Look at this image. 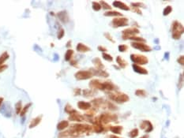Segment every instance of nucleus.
Wrapping results in <instances>:
<instances>
[{
	"mask_svg": "<svg viewBox=\"0 0 184 138\" xmlns=\"http://www.w3.org/2000/svg\"><path fill=\"white\" fill-rule=\"evenodd\" d=\"M89 87L96 89L104 90V91H115L117 89V86L114 85L111 81H101L99 80H93L89 82Z\"/></svg>",
	"mask_w": 184,
	"mask_h": 138,
	"instance_id": "obj_1",
	"label": "nucleus"
},
{
	"mask_svg": "<svg viewBox=\"0 0 184 138\" xmlns=\"http://www.w3.org/2000/svg\"><path fill=\"white\" fill-rule=\"evenodd\" d=\"M109 98L111 100L115 101L118 103H124L130 100L129 96L125 93L115 92V93H109Z\"/></svg>",
	"mask_w": 184,
	"mask_h": 138,
	"instance_id": "obj_2",
	"label": "nucleus"
},
{
	"mask_svg": "<svg viewBox=\"0 0 184 138\" xmlns=\"http://www.w3.org/2000/svg\"><path fill=\"white\" fill-rule=\"evenodd\" d=\"M183 26L181 23L175 21L172 24V37L175 40H178L180 39L182 34L183 33Z\"/></svg>",
	"mask_w": 184,
	"mask_h": 138,
	"instance_id": "obj_3",
	"label": "nucleus"
},
{
	"mask_svg": "<svg viewBox=\"0 0 184 138\" xmlns=\"http://www.w3.org/2000/svg\"><path fill=\"white\" fill-rule=\"evenodd\" d=\"M117 115L116 114H110V113H104V114H102L100 115V117L98 118V121L101 124H106V123H108L110 122V121H115L117 119Z\"/></svg>",
	"mask_w": 184,
	"mask_h": 138,
	"instance_id": "obj_4",
	"label": "nucleus"
},
{
	"mask_svg": "<svg viewBox=\"0 0 184 138\" xmlns=\"http://www.w3.org/2000/svg\"><path fill=\"white\" fill-rule=\"evenodd\" d=\"M131 59L132 62L135 63V65H145L149 62V59L147 57H145V55H141V54H132L131 55Z\"/></svg>",
	"mask_w": 184,
	"mask_h": 138,
	"instance_id": "obj_5",
	"label": "nucleus"
},
{
	"mask_svg": "<svg viewBox=\"0 0 184 138\" xmlns=\"http://www.w3.org/2000/svg\"><path fill=\"white\" fill-rule=\"evenodd\" d=\"M139 33V30L137 28H130V29H124L122 31V38L123 40H128L133 36H135Z\"/></svg>",
	"mask_w": 184,
	"mask_h": 138,
	"instance_id": "obj_6",
	"label": "nucleus"
},
{
	"mask_svg": "<svg viewBox=\"0 0 184 138\" xmlns=\"http://www.w3.org/2000/svg\"><path fill=\"white\" fill-rule=\"evenodd\" d=\"M111 26L113 28H119V27H123L128 25V19L127 18H116L112 20Z\"/></svg>",
	"mask_w": 184,
	"mask_h": 138,
	"instance_id": "obj_7",
	"label": "nucleus"
},
{
	"mask_svg": "<svg viewBox=\"0 0 184 138\" xmlns=\"http://www.w3.org/2000/svg\"><path fill=\"white\" fill-rule=\"evenodd\" d=\"M75 78L78 81H82V80H87L93 77V74L91 73V71L89 70H81L77 72L75 74Z\"/></svg>",
	"mask_w": 184,
	"mask_h": 138,
	"instance_id": "obj_8",
	"label": "nucleus"
},
{
	"mask_svg": "<svg viewBox=\"0 0 184 138\" xmlns=\"http://www.w3.org/2000/svg\"><path fill=\"white\" fill-rule=\"evenodd\" d=\"M131 46L134 48H136L138 50H140V51H145V52L150 51L151 50H152V48H151L149 46L146 45L145 43H141V42H132Z\"/></svg>",
	"mask_w": 184,
	"mask_h": 138,
	"instance_id": "obj_9",
	"label": "nucleus"
},
{
	"mask_svg": "<svg viewBox=\"0 0 184 138\" xmlns=\"http://www.w3.org/2000/svg\"><path fill=\"white\" fill-rule=\"evenodd\" d=\"M140 127H141V129H144L146 132H149L150 131H152L153 129V125L149 121H143L142 122V124H141Z\"/></svg>",
	"mask_w": 184,
	"mask_h": 138,
	"instance_id": "obj_10",
	"label": "nucleus"
},
{
	"mask_svg": "<svg viewBox=\"0 0 184 138\" xmlns=\"http://www.w3.org/2000/svg\"><path fill=\"white\" fill-rule=\"evenodd\" d=\"M89 71H91V73L93 74V75H96V76H100L103 77H107L109 76L108 73H107L106 71L104 70H98V69H91Z\"/></svg>",
	"mask_w": 184,
	"mask_h": 138,
	"instance_id": "obj_11",
	"label": "nucleus"
},
{
	"mask_svg": "<svg viewBox=\"0 0 184 138\" xmlns=\"http://www.w3.org/2000/svg\"><path fill=\"white\" fill-rule=\"evenodd\" d=\"M57 15L58 17L59 20H60L63 23L66 24L69 21V17H68V14L67 13V11H65V10L64 11H61V12L58 13Z\"/></svg>",
	"mask_w": 184,
	"mask_h": 138,
	"instance_id": "obj_12",
	"label": "nucleus"
},
{
	"mask_svg": "<svg viewBox=\"0 0 184 138\" xmlns=\"http://www.w3.org/2000/svg\"><path fill=\"white\" fill-rule=\"evenodd\" d=\"M113 6L115 7H117L120 10H130V7H128L127 5H126L124 3L120 2V1H114L113 2Z\"/></svg>",
	"mask_w": 184,
	"mask_h": 138,
	"instance_id": "obj_13",
	"label": "nucleus"
},
{
	"mask_svg": "<svg viewBox=\"0 0 184 138\" xmlns=\"http://www.w3.org/2000/svg\"><path fill=\"white\" fill-rule=\"evenodd\" d=\"M69 119L71 120V121H82L84 120V118L83 116H82L81 114H79L77 111L74 112L73 114H71L70 115L69 117Z\"/></svg>",
	"mask_w": 184,
	"mask_h": 138,
	"instance_id": "obj_14",
	"label": "nucleus"
},
{
	"mask_svg": "<svg viewBox=\"0 0 184 138\" xmlns=\"http://www.w3.org/2000/svg\"><path fill=\"white\" fill-rule=\"evenodd\" d=\"M132 66H133L134 70L136 72V73H138V74H148V71L146 70V69L142 67V66L135 65V64H133Z\"/></svg>",
	"mask_w": 184,
	"mask_h": 138,
	"instance_id": "obj_15",
	"label": "nucleus"
},
{
	"mask_svg": "<svg viewBox=\"0 0 184 138\" xmlns=\"http://www.w3.org/2000/svg\"><path fill=\"white\" fill-rule=\"evenodd\" d=\"M76 49H77V51H79V52H82V53H85V52H88L90 51V48L88 47V46H86L85 45V44L82 43H79L77 47H76Z\"/></svg>",
	"mask_w": 184,
	"mask_h": 138,
	"instance_id": "obj_16",
	"label": "nucleus"
},
{
	"mask_svg": "<svg viewBox=\"0 0 184 138\" xmlns=\"http://www.w3.org/2000/svg\"><path fill=\"white\" fill-rule=\"evenodd\" d=\"M78 107L81 110H89V108H91L92 104H91L90 103H88V102L79 101V102L78 103Z\"/></svg>",
	"mask_w": 184,
	"mask_h": 138,
	"instance_id": "obj_17",
	"label": "nucleus"
},
{
	"mask_svg": "<svg viewBox=\"0 0 184 138\" xmlns=\"http://www.w3.org/2000/svg\"><path fill=\"white\" fill-rule=\"evenodd\" d=\"M41 118H42V115L38 116V117H36V118L32 119L30 125H29V128L32 129V128H33V127H36V125H38V124L41 121Z\"/></svg>",
	"mask_w": 184,
	"mask_h": 138,
	"instance_id": "obj_18",
	"label": "nucleus"
},
{
	"mask_svg": "<svg viewBox=\"0 0 184 138\" xmlns=\"http://www.w3.org/2000/svg\"><path fill=\"white\" fill-rule=\"evenodd\" d=\"M93 62L96 65V69H98V70H104V65H103V63L101 62V61L99 58H95L93 60Z\"/></svg>",
	"mask_w": 184,
	"mask_h": 138,
	"instance_id": "obj_19",
	"label": "nucleus"
},
{
	"mask_svg": "<svg viewBox=\"0 0 184 138\" xmlns=\"http://www.w3.org/2000/svg\"><path fill=\"white\" fill-rule=\"evenodd\" d=\"M104 16L106 17H122V14L121 13H118L117 11H113V10H109L107 11V12H105L104 13Z\"/></svg>",
	"mask_w": 184,
	"mask_h": 138,
	"instance_id": "obj_20",
	"label": "nucleus"
},
{
	"mask_svg": "<svg viewBox=\"0 0 184 138\" xmlns=\"http://www.w3.org/2000/svg\"><path fill=\"white\" fill-rule=\"evenodd\" d=\"M116 62H117V63L118 64V65H119L121 68H125L126 66L127 65V62L120 56H118L116 58Z\"/></svg>",
	"mask_w": 184,
	"mask_h": 138,
	"instance_id": "obj_21",
	"label": "nucleus"
},
{
	"mask_svg": "<svg viewBox=\"0 0 184 138\" xmlns=\"http://www.w3.org/2000/svg\"><path fill=\"white\" fill-rule=\"evenodd\" d=\"M110 130L114 132V133H116V134H120L122 130V127L120 126V125H115V126H111L110 127Z\"/></svg>",
	"mask_w": 184,
	"mask_h": 138,
	"instance_id": "obj_22",
	"label": "nucleus"
},
{
	"mask_svg": "<svg viewBox=\"0 0 184 138\" xmlns=\"http://www.w3.org/2000/svg\"><path fill=\"white\" fill-rule=\"evenodd\" d=\"M68 125H69V122L67 121H62L58 124L57 129L58 130H63L64 129H66Z\"/></svg>",
	"mask_w": 184,
	"mask_h": 138,
	"instance_id": "obj_23",
	"label": "nucleus"
},
{
	"mask_svg": "<svg viewBox=\"0 0 184 138\" xmlns=\"http://www.w3.org/2000/svg\"><path fill=\"white\" fill-rule=\"evenodd\" d=\"M96 94V92L93 89H85L83 90V96L85 97H90L93 96Z\"/></svg>",
	"mask_w": 184,
	"mask_h": 138,
	"instance_id": "obj_24",
	"label": "nucleus"
},
{
	"mask_svg": "<svg viewBox=\"0 0 184 138\" xmlns=\"http://www.w3.org/2000/svg\"><path fill=\"white\" fill-rule=\"evenodd\" d=\"M92 103H93L94 107H100L102 104H104V100H103L101 98L95 99L92 101Z\"/></svg>",
	"mask_w": 184,
	"mask_h": 138,
	"instance_id": "obj_25",
	"label": "nucleus"
},
{
	"mask_svg": "<svg viewBox=\"0 0 184 138\" xmlns=\"http://www.w3.org/2000/svg\"><path fill=\"white\" fill-rule=\"evenodd\" d=\"M73 54H74V51H73V50H71V49L67 50V51L66 52V54H65V60H66V61H70V59H71Z\"/></svg>",
	"mask_w": 184,
	"mask_h": 138,
	"instance_id": "obj_26",
	"label": "nucleus"
},
{
	"mask_svg": "<svg viewBox=\"0 0 184 138\" xmlns=\"http://www.w3.org/2000/svg\"><path fill=\"white\" fill-rule=\"evenodd\" d=\"M147 94L148 93L143 89H138L135 92V95L139 97H145V96H147Z\"/></svg>",
	"mask_w": 184,
	"mask_h": 138,
	"instance_id": "obj_27",
	"label": "nucleus"
},
{
	"mask_svg": "<svg viewBox=\"0 0 184 138\" xmlns=\"http://www.w3.org/2000/svg\"><path fill=\"white\" fill-rule=\"evenodd\" d=\"M8 58H9V54L7 52H4L3 54H2V55L0 56V66L3 65V62Z\"/></svg>",
	"mask_w": 184,
	"mask_h": 138,
	"instance_id": "obj_28",
	"label": "nucleus"
},
{
	"mask_svg": "<svg viewBox=\"0 0 184 138\" xmlns=\"http://www.w3.org/2000/svg\"><path fill=\"white\" fill-rule=\"evenodd\" d=\"M65 111H66L67 113L70 114H71L74 112H76V110H75L71 106H70V104H67L66 105V107H65Z\"/></svg>",
	"mask_w": 184,
	"mask_h": 138,
	"instance_id": "obj_29",
	"label": "nucleus"
},
{
	"mask_svg": "<svg viewBox=\"0 0 184 138\" xmlns=\"http://www.w3.org/2000/svg\"><path fill=\"white\" fill-rule=\"evenodd\" d=\"M171 11H172V7H171V6H167L163 11V14H164V16H167V15L170 14Z\"/></svg>",
	"mask_w": 184,
	"mask_h": 138,
	"instance_id": "obj_30",
	"label": "nucleus"
},
{
	"mask_svg": "<svg viewBox=\"0 0 184 138\" xmlns=\"http://www.w3.org/2000/svg\"><path fill=\"white\" fill-rule=\"evenodd\" d=\"M130 40H133L135 42H141V43H145V41H146L142 37H138V36H133L130 39Z\"/></svg>",
	"mask_w": 184,
	"mask_h": 138,
	"instance_id": "obj_31",
	"label": "nucleus"
},
{
	"mask_svg": "<svg viewBox=\"0 0 184 138\" xmlns=\"http://www.w3.org/2000/svg\"><path fill=\"white\" fill-rule=\"evenodd\" d=\"M93 9L95 11H99L101 9V6L100 4V3L97 2H93Z\"/></svg>",
	"mask_w": 184,
	"mask_h": 138,
	"instance_id": "obj_32",
	"label": "nucleus"
},
{
	"mask_svg": "<svg viewBox=\"0 0 184 138\" xmlns=\"http://www.w3.org/2000/svg\"><path fill=\"white\" fill-rule=\"evenodd\" d=\"M32 105V103H28L27 105H25V107L21 110V113H20V114H21V116H24L26 113H27V110H29V107Z\"/></svg>",
	"mask_w": 184,
	"mask_h": 138,
	"instance_id": "obj_33",
	"label": "nucleus"
},
{
	"mask_svg": "<svg viewBox=\"0 0 184 138\" xmlns=\"http://www.w3.org/2000/svg\"><path fill=\"white\" fill-rule=\"evenodd\" d=\"M16 113H17L18 114L21 113V110H22V105H21V102L19 101L17 103V104H16Z\"/></svg>",
	"mask_w": 184,
	"mask_h": 138,
	"instance_id": "obj_34",
	"label": "nucleus"
},
{
	"mask_svg": "<svg viewBox=\"0 0 184 138\" xmlns=\"http://www.w3.org/2000/svg\"><path fill=\"white\" fill-rule=\"evenodd\" d=\"M102 56H103V58H104V60H106V61H107V62H112L113 58H112L111 55L108 54H106V53H104Z\"/></svg>",
	"mask_w": 184,
	"mask_h": 138,
	"instance_id": "obj_35",
	"label": "nucleus"
},
{
	"mask_svg": "<svg viewBox=\"0 0 184 138\" xmlns=\"http://www.w3.org/2000/svg\"><path fill=\"white\" fill-rule=\"evenodd\" d=\"M138 135V129H134L131 132H130V136L131 138L136 137Z\"/></svg>",
	"mask_w": 184,
	"mask_h": 138,
	"instance_id": "obj_36",
	"label": "nucleus"
},
{
	"mask_svg": "<svg viewBox=\"0 0 184 138\" xmlns=\"http://www.w3.org/2000/svg\"><path fill=\"white\" fill-rule=\"evenodd\" d=\"M100 4L101 6V7H103L104 9H105V10H111V7L106 2H104V1H100Z\"/></svg>",
	"mask_w": 184,
	"mask_h": 138,
	"instance_id": "obj_37",
	"label": "nucleus"
},
{
	"mask_svg": "<svg viewBox=\"0 0 184 138\" xmlns=\"http://www.w3.org/2000/svg\"><path fill=\"white\" fill-rule=\"evenodd\" d=\"M128 50V46L125 45V44H122V45L118 46V51L120 52H125Z\"/></svg>",
	"mask_w": 184,
	"mask_h": 138,
	"instance_id": "obj_38",
	"label": "nucleus"
},
{
	"mask_svg": "<svg viewBox=\"0 0 184 138\" xmlns=\"http://www.w3.org/2000/svg\"><path fill=\"white\" fill-rule=\"evenodd\" d=\"M104 36L108 40H110V42H111V43H115V40L112 38V36H111L110 33H108V32H104Z\"/></svg>",
	"mask_w": 184,
	"mask_h": 138,
	"instance_id": "obj_39",
	"label": "nucleus"
},
{
	"mask_svg": "<svg viewBox=\"0 0 184 138\" xmlns=\"http://www.w3.org/2000/svg\"><path fill=\"white\" fill-rule=\"evenodd\" d=\"M131 6L134 8H138V7H145V5L142 3H132Z\"/></svg>",
	"mask_w": 184,
	"mask_h": 138,
	"instance_id": "obj_40",
	"label": "nucleus"
},
{
	"mask_svg": "<svg viewBox=\"0 0 184 138\" xmlns=\"http://www.w3.org/2000/svg\"><path fill=\"white\" fill-rule=\"evenodd\" d=\"M64 34H65L64 29H59L58 32V35H57L58 40H60V39H62V38L63 37Z\"/></svg>",
	"mask_w": 184,
	"mask_h": 138,
	"instance_id": "obj_41",
	"label": "nucleus"
},
{
	"mask_svg": "<svg viewBox=\"0 0 184 138\" xmlns=\"http://www.w3.org/2000/svg\"><path fill=\"white\" fill-rule=\"evenodd\" d=\"M177 62L179 64H181V65H183V63H184V57H183V55L179 56V58L177 59Z\"/></svg>",
	"mask_w": 184,
	"mask_h": 138,
	"instance_id": "obj_42",
	"label": "nucleus"
},
{
	"mask_svg": "<svg viewBox=\"0 0 184 138\" xmlns=\"http://www.w3.org/2000/svg\"><path fill=\"white\" fill-rule=\"evenodd\" d=\"M98 50H100V51H103V52H106L107 51L106 47H102V46H99L98 47Z\"/></svg>",
	"mask_w": 184,
	"mask_h": 138,
	"instance_id": "obj_43",
	"label": "nucleus"
},
{
	"mask_svg": "<svg viewBox=\"0 0 184 138\" xmlns=\"http://www.w3.org/2000/svg\"><path fill=\"white\" fill-rule=\"evenodd\" d=\"M7 67H8V66L7 65H3L0 66V73H1V72H3V71H4Z\"/></svg>",
	"mask_w": 184,
	"mask_h": 138,
	"instance_id": "obj_44",
	"label": "nucleus"
},
{
	"mask_svg": "<svg viewBox=\"0 0 184 138\" xmlns=\"http://www.w3.org/2000/svg\"><path fill=\"white\" fill-rule=\"evenodd\" d=\"M81 92H82V90L80 89V88H75L74 89V94L75 95H80L81 94Z\"/></svg>",
	"mask_w": 184,
	"mask_h": 138,
	"instance_id": "obj_45",
	"label": "nucleus"
},
{
	"mask_svg": "<svg viewBox=\"0 0 184 138\" xmlns=\"http://www.w3.org/2000/svg\"><path fill=\"white\" fill-rule=\"evenodd\" d=\"M179 82L181 83V85H180V88H181V87L182 86V84H183V74H182L180 75V81Z\"/></svg>",
	"mask_w": 184,
	"mask_h": 138,
	"instance_id": "obj_46",
	"label": "nucleus"
},
{
	"mask_svg": "<svg viewBox=\"0 0 184 138\" xmlns=\"http://www.w3.org/2000/svg\"><path fill=\"white\" fill-rule=\"evenodd\" d=\"M110 138H121V137H118L115 135H111V136H110Z\"/></svg>",
	"mask_w": 184,
	"mask_h": 138,
	"instance_id": "obj_47",
	"label": "nucleus"
},
{
	"mask_svg": "<svg viewBox=\"0 0 184 138\" xmlns=\"http://www.w3.org/2000/svg\"><path fill=\"white\" fill-rule=\"evenodd\" d=\"M70 43H71V41L69 40V41H68V43H67V47H70V45H71V44H70Z\"/></svg>",
	"mask_w": 184,
	"mask_h": 138,
	"instance_id": "obj_48",
	"label": "nucleus"
},
{
	"mask_svg": "<svg viewBox=\"0 0 184 138\" xmlns=\"http://www.w3.org/2000/svg\"><path fill=\"white\" fill-rule=\"evenodd\" d=\"M3 101V97H0V107H1V104Z\"/></svg>",
	"mask_w": 184,
	"mask_h": 138,
	"instance_id": "obj_49",
	"label": "nucleus"
},
{
	"mask_svg": "<svg viewBox=\"0 0 184 138\" xmlns=\"http://www.w3.org/2000/svg\"><path fill=\"white\" fill-rule=\"evenodd\" d=\"M148 137H149L148 135H145V136H143L142 137H141V138H148Z\"/></svg>",
	"mask_w": 184,
	"mask_h": 138,
	"instance_id": "obj_50",
	"label": "nucleus"
}]
</instances>
